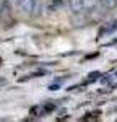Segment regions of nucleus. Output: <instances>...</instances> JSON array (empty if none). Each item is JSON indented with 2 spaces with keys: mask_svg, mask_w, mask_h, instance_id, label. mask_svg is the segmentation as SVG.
Segmentation results:
<instances>
[{
  "mask_svg": "<svg viewBox=\"0 0 117 122\" xmlns=\"http://www.w3.org/2000/svg\"><path fill=\"white\" fill-rule=\"evenodd\" d=\"M41 11H42V2L34 0V7H33V11H31V16H39Z\"/></svg>",
  "mask_w": 117,
  "mask_h": 122,
  "instance_id": "nucleus-4",
  "label": "nucleus"
},
{
  "mask_svg": "<svg viewBox=\"0 0 117 122\" xmlns=\"http://www.w3.org/2000/svg\"><path fill=\"white\" fill-rule=\"evenodd\" d=\"M99 5V0H83V11H94Z\"/></svg>",
  "mask_w": 117,
  "mask_h": 122,
  "instance_id": "nucleus-2",
  "label": "nucleus"
},
{
  "mask_svg": "<svg viewBox=\"0 0 117 122\" xmlns=\"http://www.w3.org/2000/svg\"><path fill=\"white\" fill-rule=\"evenodd\" d=\"M99 5L106 10H114L117 7V0H99Z\"/></svg>",
  "mask_w": 117,
  "mask_h": 122,
  "instance_id": "nucleus-3",
  "label": "nucleus"
},
{
  "mask_svg": "<svg viewBox=\"0 0 117 122\" xmlns=\"http://www.w3.org/2000/svg\"><path fill=\"white\" fill-rule=\"evenodd\" d=\"M68 7L73 13H81L83 11V0H68Z\"/></svg>",
  "mask_w": 117,
  "mask_h": 122,
  "instance_id": "nucleus-1",
  "label": "nucleus"
}]
</instances>
